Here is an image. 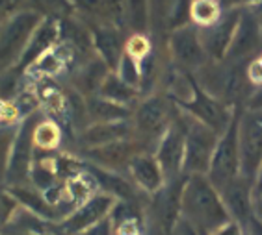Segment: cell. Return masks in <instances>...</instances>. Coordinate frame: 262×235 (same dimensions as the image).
Masks as SVG:
<instances>
[{
  "label": "cell",
  "instance_id": "6da1fadb",
  "mask_svg": "<svg viewBox=\"0 0 262 235\" xmlns=\"http://www.w3.org/2000/svg\"><path fill=\"white\" fill-rule=\"evenodd\" d=\"M182 219L190 220L201 235H212L231 219L222 193L212 185L207 174L186 176L181 202Z\"/></svg>",
  "mask_w": 262,
  "mask_h": 235
},
{
  "label": "cell",
  "instance_id": "7a4b0ae2",
  "mask_svg": "<svg viewBox=\"0 0 262 235\" xmlns=\"http://www.w3.org/2000/svg\"><path fill=\"white\" fill-rule=\"evenodd\" d=\"M177 111H179L177 104L169 100L164 93L162 95H149L143 100L138 102L136 110L132 113L134 137H136L138 143L143 148L149 143H152L157 148L162 135L166 134L167 128L173 124Z\"/></svg>",
  "mask_w": 262,
  "mask_h": 235
},
{
  "label": "cell",
  "instance_id": "3957f363",
  "mask_svg": "<svg viewBox=\"0 0 262 235\" xmlns=\"http://www.w3.org/2000/svg\"><path fill=\"white\" fill-rule=\"evenodd\" d=\"M179 119L184 126L186 134V152H184V167L182 174H207L210 169V161L217 146L220 135L210 126L203 124L190 113L179 108Z\"/></svg>",
  "mask_w": 262,
  "mask_h": 235
},
{
  "label": "cell",
  "instance_id": "277c9868",
  "mask_svg": "<svg viewBox=\"0 0 262 235\" xmlns=\"http://www.w3.org/2000/svg\"><path fill=\"white\" fill-rule=\"evenodd\" d=\"M41 20V15L23 10L4 26H0V74L17 67Z\"/></svg>",
  "mask_w": 262,
  "mask_h": 235
},
{
  "label": "cell",
  "instance_id": "5b68a950",
  "mask_svg": "<svg viewBox=\"0 0 262 235\" xmlns=\"http://www.w3.org/2000/svg\"><path fill=\"white\" fill-rule=\"evenodd\" d=\"M244 108H238L234 113V119L229 124V128L220 135L217 146L214 150L210 161V169L207 176L220 193L227 189L232 181L240 178V146H238V122L240 113Z\"/></svg>",
  "mask_w": 262,
  "mask_h": 235
},
{
  "label": "cell",
  "instance_id": "8992f818",
  "mask_svg": "<svg viewBox=\"0 0 262 235\" xmlns=\"http://www.w3.org/2000/svg\"><path fill=\"white\" fill-rule=\"evenodd\" d=\"M240 176L253 185L262 167V110H244L238 122Z\"/></svg>",
  "mask_w": 262,
  "mask_h": 235
},
{
  "label": "cell",
  "instance_id": "52a82bcc",
  "mask_svg": "<svg viewBox=\"0 0 262 235\" xmlns=\"http://www.w3.org/2000/svg\"><path fill=\"white\" fill-rule=\"evenodd\" d=\"M167 52L171 63L190 74H197L203 67L210 63L208 54L203 46L199 28L195 24L181 26L167 35Z\"/></svg>",
  "mask_w": 262,
  "mask_h": 235
},
{
  "label": "cell",
  "instance_id": "ba28073f",
  "mask_svg": "<svg viewBox=\"0 0 262 235\" xmlns=\"http://www.w3.org/2000/svg\"><path fill=\"white\" fill-rule=\"evenodd\" d=\"M39 119L32 113L20 120L19 134H17L15 145L11 150L10 165L6 172V184L8 187H17V185H26L30 180V172L35 160V143H34V130Z\"/></svg>",
  "mask_w": 262,
  "mask_h": 235
},
{
  "label": "cell",
  "instance_id": "9c48e42d",
  "mask_svg": "<svg viewBox=\"0 0 262 235\" xmlns=\"http://www.w3.org/2000/svg\"><path fill=\"white\" fill-rule=\"evenodd\" d=\"M116 204V196L108 195V193H95L84 204L78 205L73 213H69L61 222H58V230L63 235L86 233L91 228H95L101 222H104L110 217L112 211H114Z\"/></svg>",
  "mask_w": 262,
  "mask_h": 235
},
{
  "label": "cell",
  "instance_id": "30bf717a",
  "mask_svg": "<svg viewBox=\"0 0 262 235\" xmlns=\"http://www.w3.org/2000/svg\"><path fill=\"white\" fill-rule=\"evenodd\" d=\"M262 52V28L260 20L253 8H242V15L238 20L236 32L232 37L231 48L227 52L225 61L240 63L251 61Z\"/></svg>",
  "mask_w": 262,
  "mask_h": 235
},
{
  "label": "cell",
  "instance_id": "8fae6325",
  "mask_svg": "<svg viewBox=\"0 0 262 235\" xmlns=\"http://www.w3.org/2000/svg\"><path fill=\"white\" fill-rule=\"evenodd\" d=\"M184 152H186V134H184V126H182L181 119H179V111H177L173 124L167 128L166 134L162 135V139L158 141L157 148L152 152L157 161L160 163L166 181L182 176Z\"/></svg>",
  "mask_w": 262,
  "mask_h": 235
},
{
  "label": "cell",
  "instance_id": "7c38bea8",
  "mask_svg": "<svg viewBox=\"0 0 262 235\" xmlns=\"http://www.w3.org/2000/svg\"><path fill=\"white\" fill-rule=\"evenodd\" d=\"M186 184V176L182 174L175 180H169L164 184L158 193L152 195V219L157 230L164 235H171L173 228L181 219V202H182V189Z\"/></svg>",
  "mask_w": 262,
  "mask_h": 235
},
{
  "label": "cell",
  "instance_id": "4fadbf2b",
  "mask_svg": "<svg viewBox=\"0 0 262 235\" xmlns=\"http://www.w3.org/2000/svg\"><path fill=\"white\" fill-rule=\"evenodd\" d=\"M240 15H242V8L223 11L222 17L214 24L207 26V28H199L203 46H205L208 60L212 63H223L225 61L229 48H231L232 37H234V32H236Z\"/></svg>",
  "mask_w": 262,
  "mask_h": 235
},
{
  "label": "cell",
  "instance_id": "5bb4252c",
  "mask_svg": "<svg viewBox=\"0 0 262 235\" xmlns=\"http://www.w3.org/2000/svg\"><path fill=\"white\" fill-rule=\"evenodd\" d=\"M181 110H184L186 113L195 117L197 120H201L203 124L210 126L217 135H222L223 132L229 128V124L232 122L238 108H231V106H227L225 102L217 100V98H214V96H210L208 93H205V91L197 85L193 100L186 106H181Z\"/></svg>",
  "mask_w": 262,
  "mask_h": 235
},
{
  "label": "cell",
  "instance_id": "9a60e30c",
  "mask_svg": "<svg viewBox=\"0 0 262 235\" xmlns=\"http://www.w3.org/2000/svg\"><path fill=\"white\" fill-rule=\"evenodd\" d=\"M141 152H145V148L138 143L136 137H132V139L117 141V143H110V145L99 146V148L84 150V155L95 167L112 170V172H119L123 169L128 170L130 161Z\"/></svg>",
  "mask_w": 262,
  "mask_h": 235
},
{
  "label": "cell",
  "instance_id": "2e32d148",
  "mask_svg": "<svg viewBox=\"0 0 262 235\" xmlns=\"http://www.w3.org/2000/svg\"><path fill=\"white\" fill-rule=\"evenodd\" d=\"M134 137V124L132 120H116V122H91L80 130V145L84 150L99 148V146L117 143Z\"/></svg>",
  "mask_w": 262,
  "mask_h": 235
},
{
  "label": "cell",
  "instance_id": "e0dca14e",
  "mask_svg": "<svg viewBox=\"0 0 262 235\" xmlns=\"http://www.w3.org/2000/svg\"><path fill=\"white\" fill-rule=\"evenodd\" d=\"M91 41H93V50L104 61L112 72H116L119 67L123 54H125L126 41H123L121 30L116 26L106 24V22H97L90 28Z\"/></svg>",
  "mask_w": 262,
  "mask_h": 235
},
{
  "label": "cell",
  "instance_id": "ac0fdd59",
  "mask_svg": "<svg viewBox=\"0 0 262 235\" xmlns=\"http://www.w3.org/2000/svg\"><path fill=\"white\" fill-rule=\"evenodd\" d=\"M128 174L138 189H141L147 195H155L164 187L166 176L162 172L160 163L157 161L152 152H141L138 154L128 165Z\"/></svg>",
  "mask_w": 262,
  "mask_h": 235
},
{
  "label": "cell",
  "instance_id": "d6986e66",
  "mask_svg": "<svg viewBox=\"0 0 262 235\" xmlns=\"http://www.w3.org/2000/svg\"><path fill=\"white\" fill-rule=\"evenodd\" d=\"M223 204L232 220L246 224L253 217V185L240 176L222 193Z\"/></svg>",
  "mask_w": 262,
  "mask_h": 235
},
{
  "label": "cell",
  "instance_id": "ffe728a7",
  "mask_svg": "<svg viewBox=\"0 0 262 235\" xmlns=\"http://www.w3.org/2000/svg\"><path fill=\"white\" fill-rule=\"evenodd\" d=\"M112 70L108 69L104 61L99 58V56H93L88 63L80 67V70L76 72L75 85L76 89L80 91L82 95L86 96H95L99 95V89H101L102 82L106 80V76L110 74Z\"/></svg>",
  "mask_w": 262,
  "mask_h": 235
},
{
  "label": "cell",
  "instance_id": "44dd1931",
  "mask_svg": "<svg viewBox=\"0 0 262 235\" xmlns=\"http://www.w3.org/2000/svg\"><path fill=\"white\" fill-rule=\"evenodd\" d=\"M134 111L126 106H119L116 102H110L102 96H88L86 98V115L91 122H116V120L132 119Z\"/></svg>",
  "mask_w": 262,
  "mask_h": 235
},
{
  "label": "cell",
  "instance_id": "7402d4cb",
  "mask_svg": "<svg viewBox=\"0 0 262 235\" xmlns=\"http://www.w3.org/2000/svg\"><path fill=\"white\" fill-rule=\"evenodd\" d=\"M99 96H102V98L110 102H116L119 106L130 108L140 98V91L130 87L128 84H125L116 72H110V74L106 76V80L102 82L101 89H99Z\"/></svg>",
  "mask_w": 262,
  "mask_h": 235
},
{
  "label": "cell",
  "instance_id": "603a6c76",
  "mask_svg": "<svg viewBox=\"0 0 262 235\" xmlns=\"http://www.w3.org/2000/svg\"><path fill=\"white\" fill-rule=\"evenodd\" d=\"M25 10H30L43 19L63 20L73 17L75 8L69 0H26Z\"/></svg>",
  "mask_w": 262,
  "mask_h": 235
},
{
  "label": "cell",
  "instance_id": "cb8c5ba5",
  "mask_svg": "<svg viewBox=\"0 0 262 235\" xmlns=\"http://www.w3.org/2000/svg\"><path fill=\"white\" fill-rule=\"evenodd\" d=\"M126 2V26L134 34H147L151 26V8L149 0H125Z\"/></svg>",
  "mask_w": 262,
  "mask_h": 235
},
{
  "label": "cell",
  "instance_id": "d4e9b609",
  "mask_svg": "<svg viewBox=\"0 0 262 235\" xmlns=\"http://www.w3.org/2000/svg\"><path fill=\"white\" fill-rule=\"evenodd\" d=\"M34 143H35V150L51 152V150H54V148H58L61 143L60 126L56 124L54 120L41 119L39 122L35 124Z\"/></svg>",
  "mask_w": 262,
  "mask_h": 235
},
{
  "label": "cell",
  "instance_id": "484cf974",
  "mask_svg": "<svg viewBox=\"0 0 262 235\" xmlns=\"http://www.w3.org/2000/svg\"><path fill=\"white\" fill-rule=\"evenodd\" d=\"M223 10L220 8L217 0H192V8H190V20L197 28H207L214 24Z\"/></svg>",
  "mask_w": 262,
  "mask_h": 235
},
{
  "label": "cell",
  "instance_id": "4316f807",
  "mask_svg": "<svg viewBox=\"0 0 262 235\" xmlns=\"http://www.w3.org/2000/svg\"><path fill=\"white\" fill-rule=\"evenodd\" d=\"M20 122L0 126V181H6V172L10 165V158L13 145H15L17 134H19Z\"/></svg>",
  "mask_w": 262,
  "mask_h": 235
},
{
  "label": "cell",
  "instance_id": "83f0119b",
  "mask_svg": "<svg viewBox=\"0 0 262 235\" xmlns=\"http://www.w3.org/2000/svg\"><path fill=\"white\" fill-rule=\"evenodd\" d=\"M116 74L121 78L125 84H128L130 87L140 91L141 87V63L138 60H134L132 56H128L125 52L119 61V67H117Z\"/></svg>",
  "mask_w": 262,
  "mask_h": 235
},
{
  "label": "cell",
  "instance_id": "f1b7e54d",
  "mask_svg": "<svg viewBox=\"0 0 262 235\" xmlns=\"http://www.w3.org/2000/svg\"><path fill=\"white\" fill-rule=\"evenodd\" d=\"M75 11H80L84 15H90L93 19L106 22V13H104V0H69Z\"/></svg>",
  "mask_w": 262,
  "mask_h": 235
},
{
  "label": "cell",
  "instance_id": "f546056e",
  "mask_svg": "<svg viewBox=\"0 0 262 235\" xmlns=\"http://www.w3.org/2000/svg\"><path fill=\"white\" fill-rule=\"evenodd\" d=\"M26 0H0V26H4L11 17L25 10Z\"/></svg>",
  "mask_w": 262,
  "mask_h": 235
},
{
  "label": "cell",
  "instance_id": "4dcf8cb0",
  "mask_svg": "<svg viewBox=\"0 0 262 235\" xmlns=\"http://www.w3.org/2000/svg\"><path fill=\"white\" fill-rule=\"evenodd\" d=\"M171 235H201V233H199V230H197L190 220L182 219V217H181V219H179V222L175 224V228H173Z\"/></svg>",
  "mask_w": 262,
  "mask_h": 235
},
{
  "label": "cell",
  "instance_id": "1f68e13d",
  "mask_svg": "<svg viewBox=\"0 0 262 235\" xmlns=\"http://www.w3.org/2000/svg\"><path fill=\"white\" fill-rule=\"evenodd\" d=\"M212 235H246L244 226L236 220H229L227 224H223L220 230H216Z\"/></svg>",
  "mask_w": 262,
  "mask_h": 235
},
{
  "label": "cell",
  "instance_id": "d6a6232c",
  "mask_svg": "<svg viewBox=\"0 0 262 235\" xmlns=\"http://www.w3.org/2000/svg\"><path fill=\"white\" fill-rule=\"evenodd\" d=\"M244 231H246V235H262V222L253 215L251 219L244 224Z\"/></svg>",
  "mask_w": 262,
  "mask_h": 235
},
{
  "label": "cell",
  "instance_id": "836d02e7",
  "mask_svg": "<svg viewBox=\"0 0 262 235\" xmlns=\"http://www.w3.org/2000/svg\"><path fill=\"white\" fill-rule=\"evenodd\" d=\"M244 110H262V87H257Z\"/></svg>",
  "mask_w": 262,
  "mask_h": 235
},
{
  "label": "cell",
  "instance_id": "e575fe53",
  "mask_svg": "<svg viewBox=\"0 0 262 235\" xmlns=\"http://www.w3.org/2000/svg\"><path fill=\"white\" fill-rule=\"evenodd\" d=\"M217 4L223 11L229 10H238V8H244V0H217Z\"/></svg>",
  "mask_w": 262,
  "mask_h": 235
},
{
  "label": "cell",
  "instance_id": "d590c367",
  "mask_svg": "<svg viewBox=\"0 0 262 235\" xmlns=\"http://www.w3.org/2000/svg\"><path fill=\"white\" fill-rule=\"evenodd\" d=\"M260 195H262V167H260V170H258L255 181H253V198H257V196H260Z\"/></svg>",
  "mask_w": 262,
  "mask_h": 235
},
{
  "label": "cell",
  "instance_id": "8d00e7d4",
  "mask_svg": "<svg viewBox=\"0 0 262 235\" xmlns=\"http://www.w3.org/2000/svg\"><path fill=\"white\" fill-rule=\"evenodd\" d=\"M253 215L262 222V195L257 196V198H253Z\"/></svg>",
  "mask_w": 262,
  "mask_h": 235
},
{
  "label": "cell",
  "instance_id": "74e56055",
  "mask_svg": "<svg viewBox=\"0 0 262 235\" xmlns=\"http://www.w3.org/2000/svg\"><path fill=\"white\" fill-rule=\"evenodd\" d=\"M258 60H260V61H262V52H260V54H258Z\"/></svg>",
  "mask_w": 262,
  "mask_h": 235
},
{
  "label": "cell",
  "instance_id": "f35d334b",
  "mask_svg": "<svg viewBox=\"0 0 262 235\" xmlns=\"http://www.w3.org/2000/svg\"><path fill=\"white\" fill-rule=\"evenodd\" d=\"M0 228H2V226H0Z\"/></svg>",
  "mask_w": 262,
  "mask_h": 235
}]
</instances>
